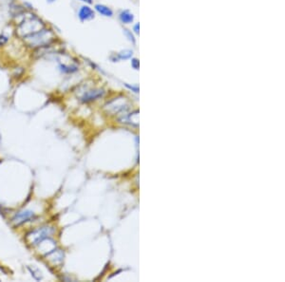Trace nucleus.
Wrapping results in <instances>:
<instances>
[{
  "mask_svg": "<svg viewBox=\"0 0 285 282\" xmlns=\"http://www.w3.org/2000/svg\"><path fill=\"white\" fill-rule=\"evenodd\" d=\"M24 38L26 44L31 48H42L49 46L54 39V34L50 30L42 29L30 35H27Z\"/></svg>",
  "mask_w": 285,
  "mask_h": 282,
  "instance_id": "obj_1",
  "label": "nucleus"
},
{
  "mask_svg": "<svg viewBox=\"0 0 285 282\" xmlns=\"http://www.w3.org/2000/svg\"><path fill=\"white\" fill-rule=\"evenodd\" d=\"M44 28L43 23L40 19L34 15H31L29 17H26L25 19L19 23L17 27V34L21 37H25L27 35H30L33 32H36Z\"/></svg>",
  "mask_w": 285,
  "mask_h": 282,
  "instance_id": "obj_2",
  "label": "nucleus"
},
{
  "mask_svg": "<svg viewBox=\"0 0 285 282\" xmlns=\"http://www.w3.org/2000/svg\"><path fill=\"white\" fill-rule=\"evenodd\" d=\"M55 230L52 227H41L27 235V238L32 245H38L43 239L50 237Z\"/></svg>",
  "mask_w": 285,
  "mask_h": 282,
  "instance_id": "obj_3",
  "label": "nucleus"
},
{
  "mask_svg": "<svg viewBox=\"0 0 285 282\" xmlns=\"http://www.w3.org/2000/svg\"><path fill=\"white\" fill-rule=\"evenodd\" d=\"M35 218V214L32 212V211H30V210H24V211H21L17 213L13 219H12V222L15 224V225H20L26 221H29L31 219H33Z\"/></svg>",
  "mask_w": 285,
  "mask_h": 282,
  "instance_id": "obj_4",
  "label": "nucleus"
},
{
  "mask_svg": "<svg viewBox=\"0 0 285 282\" xmlns=\"http://www.w3.org/2000/svg\"><path fill=\"white\" fill-rule=\"evenodd\" d=\"M79 17L81 20H88L94 17V12L89 7L84 6L79 11Z\"/></svg>",
  "mask_w": 285,
  "mask_h": 282,
  "instance_id": "obj_5",
  "label": "nucleus"
},
{
  "mask_svg": "<svg viewBox=\"0 0 285 282\" xmlns=\"http://www.w3.org/2000/svg\"><path fill=\"white\" fill-rule=\"evenodd\" d=\"M95 8H96V10L101 14H103L105 16H111L112 15V11L109 8H107V7H106L104 5H96V6H95Z\"/></svg>",
  "mask_w": 285,
  "mask_h": 282,
  "instance_id": "obj_6",
  "label": "nucleus"
},
{
  "mask_svg": "<svg viewBox=\"0 0 285 282\" xmlns=\"http://www.w3.org/2000/svg\"><path fill=\"white\" fill-rule=\"evenodd\" d=\"M120 18L124 23H130L133 20V15L128 12H123L120 15Z\"/></svg>",
  "mask_w": 285,
  "mask_h": 282,
  "instance_id": "obj_7",
  "label": "nucleus"
},
{
  "mask_svg": "<svg viewBox=\"0 0 285 282\" xmlns=\"http://www.w3.org/2000/svg\"><path fill=\"white\" fill-rule=\"evenodd\" d=\"M7 42H8V37L3 34L0 35V47L4 46Z\"/></svg>",
  "mask_w": 285,
  "mask_h": 282,
  "instance_id": "obj_8",
  "label": "nucleus"
},
{
  "mask_svg": "<svg viewBox=\"0 0 285 282\" xmlns=\"http://www.w3.org/2000/svg\"><path fill=\"white\" fill-rule=\"evenodd\" d=\"M132 63H133V66H134L135 68H137V60H135V59H134V60H133V62H132Z\"/></svg>",
  "mask_w": 285,
  "mask_h": 282,
  "instance_id": "obj_9",
  "label": "nucleus"
},
{
  "mask_svg": "<svg viewBox=\"0 0 285 282\" xmlns=\"http://www.w3.org/2000/svg\"><path fill=\"white\" fill-rule=\"evenodd\" d=\"M82 1H85V2H88V3H91V0H82Z\"/></svg>",
  "mask_w": 285,
  "mask_h": 282,
  "instance_id": "obj_10",
  "label": "nucleus"
},
{
  "mask_svg": "<svg viewBox=\"0 0 285 282\" xmlns=\"http://www.w3.org/2000/svg\"><path fill=\"white\" fill-rule=\"evenodd\" d=\"M48 1H49V2H53L54 0H48Z\"/></svg>",
  "mask_w": 285,
  "mask_h": 282,
  "instance_id": "obj_11",
  "label": "nucleus"
}]
</instances>
